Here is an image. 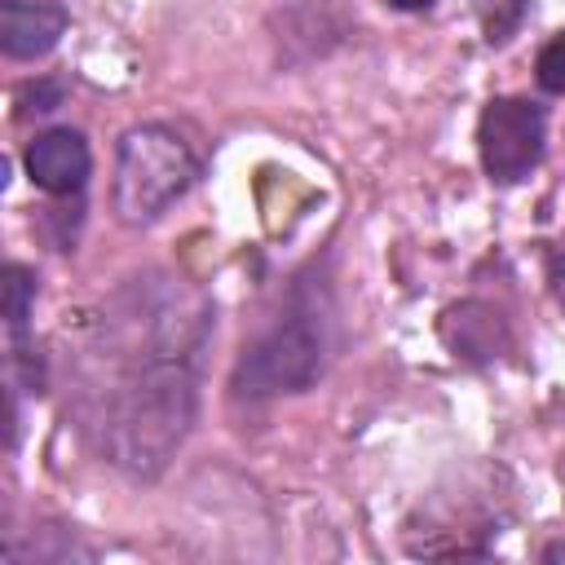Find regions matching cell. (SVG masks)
I'll list each match as a JSON object with an SVG mask.
<instances>
[{
	"instance_id": "cell-13",
	"label": "cell",
	"mask_w": 565,
	"mask_h": 565,
	"mask_svg": "<svg viewBox=\"0 0 565 565\" xmlns=\"http://www.w3.org/2000/svg\"><path fill=\"white\" fill-rule=\"evenodd\" d=\"M543 561H565V543H552V547L543 552Z\"/></svg>"
},
{
	"instance_id": "cell-10",
	"label": "cell",
	"mask_w": 565,
	"mask_h": 565,
	"mask_svg": "<svg viewBox=\"0 0 565 565\" xmlns=\"http://www.w3.org/2000/svg\"><path fill=\"white\" fill-rule=\"evenodd\" d=\"M53 106H62V88L49 84V79L26 84V88L18 93V115H22V119H26V115H44V110H53Z\"/></svg>"
},
{
	"instance_id": "cell-4",
	"label": "cell",
	"mask_w": 565,
	"mask_h": 565,
	"mask_svg": "<svg viewBox=\"0 0 565 565\" xmlns=\"http://www.w3.org/2000/svg\"><path fill=\"white\" fill-rule=\"evenodd\" d=\"M547 146V115L543 106L525 102V97H494L481 110L477 124V150H481V168L490 172V181L512 185L525 181Z\"/></svg>"
},
{
	"instance_id": "cell-8",
	"label": "cell",
	"mask_w": 565,
	"mask_h": 565,
	"mask_svg": "<svg viewBox=\"0 0 565 565\" xmlns=\"http://www.w3.org/2000/svg\"><path fill=\"white\" fill-rule=\"evenodd\" d=\"M31 305H35V274L26 265H9L4 269V318H9V331L22 340L26 331V318H31Z\"/></svg>"
},
{
	"instance_id": "cell-5",
	"label": "cell",
	"mask_w": 565,
	"mask_h": 565,
	"mask_svg": "<svg viewBox=\"0 0 565 565\" xmlns=\"http://www.w3.org/2000/svg\"><path fill=\"white\" fill-rule=\"evenodd\" d=\"M22 163H26V177L44 194L66 199V194H79L84 190L88 168H93V154H88V141L75 128H49V132H40L26 146Z\"/></svg>"
},
{
	"instance_id": "cell-11",
	"label": "cell",
	"mask_w": 565,
	"mask_h": 565,
	"mask_svg": "<svg viewBox=\"0 0 565 565\" xmlns=\"http://www.w3.org/2000/svg\"><path fill=\"white\" fill-rule=\"evenodd\" d=\"M552 287H556V296L565 300V243L552 247Z\"/></svg>"
},
{
	"instance_id": "cell-12",
	"label": "cell",
	"mask_w": 565,
	"mask_h": 565,
	"mask_svg": "<svg viewBox=\"0 0 565 565\" xmlns=\"http://www.w3.org/2000/svg\"><path fill=\"white\" fill-rule=\"evenodd\" d=\"M393 9H406V13H419V9H433V0H388Z\"/></svg>"
},
{
	"instance_id": "cell-2",
	"label": "cell",
	"mask_w": 565,
	"mask_h": 565,
	"mask_svg": "<svg viewBox=\"0 0 565 565\" xmlns=\"http://www.w3.org/2000/svg\"><path fill=\"white\" fill-rule=\"evenodd\" d=\"M199 177L194 150L163 124H141L119 137L115 150V212L124 225L154 221Z\"/></svg>"
},
{
	"instance_id": "cell-9",
	"label": "cell",
	"mask_w": 565,
	"mask_h": 565,
	"mask_svg": "<svg viewBox=\"0 0 565 565\" xmlns=\"http://www.w3.org/2000/svg\"><path fill=\"white\" fill-rule=\"evenodd\" d=\"M534 71H539V84H543L547 93H565V31L543 44Z\"/></svg>"
},
{
	"instance_id": "cell-7",
	"label": "cell",
	"mask_w": 565,
	"mask_h": 565,
	"mask_svg": "<svg viewBox=\"0 0 565 565\" xmlns=\"http://www.w3.org/2000/svg\"><path fill=\"white\" fill-rule=\"evenodd\" d=\"M477 305H459L446 313L441 331H446V344L455 349V358H494V335H499V313H490L481 305V318H472Z\"/></svg>"
},
{
	"instance_id": "cell-6",
	"label": "cell",
	"mask_w": 565,
	"mask_h": 565,
	"mask_svg": "<svg viewBox=\"0 0 565 565\" xmlns=\"http://www.w3.org/2000/svg\"><path fill=\"white\" fill-rule=\"evenodd\" d=\"M66 22L71 18L57 0H0V49L18 62L44 57L62 40Z\"/></svg>"
},
{
	"instance_id": "cell-3",
	"label": "cell",
	"mask_w": 565,
	"mask_h": 565,
	"mask_svg": "<svg viewBox=\"0 0 565 565\" xmlns=\"http://www.w3.org/2000/svg\"><path fill=\"white\" fill-rule=\"evenodd\" d=\"M327 344L313 313H291L260 331L234 362V393L238 397H278L300 393L322 375Z\"/></svg>"
},
{
	"instance_id": "cell-1",
	"label": "cell",
	"mask_w": 565,
	"mask_h": 565,
	"mask_svg": "<svg viewBox=\"0 0 565 565\" xmlns=\"http://www.w3.org/2000/svg\"><path fill=\"white\" fill-rule=\"evenodd\" d=\"M203 313L185 309L172 287H132L119 313H106L115 335L110 384L88 388L93 433L115 468L154 477L181 446L194 419V353L203 344Z\"/></svg>"
}]
</instances>
